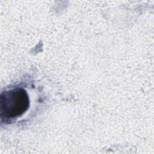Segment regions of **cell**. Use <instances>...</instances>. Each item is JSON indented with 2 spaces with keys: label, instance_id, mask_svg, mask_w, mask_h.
Segmentation results:
<instances>
[{
  "label": "cell",
  "instance_id": "6da1fadb",
  "mask_svg": "<svg viewBox=\"0 0 154 154\" xmlns=\"http://www.w3.org/2000/svg\"><path fill=\"white\" fill-rule=\"evenodd\" d=\"M29 95L22 87H12L1 93L0 116L1 122L11 123L22 116L28 109Z\"/></svg>",
  "mask_w": 154,
  "mask_h": 154
}]
</instances>
